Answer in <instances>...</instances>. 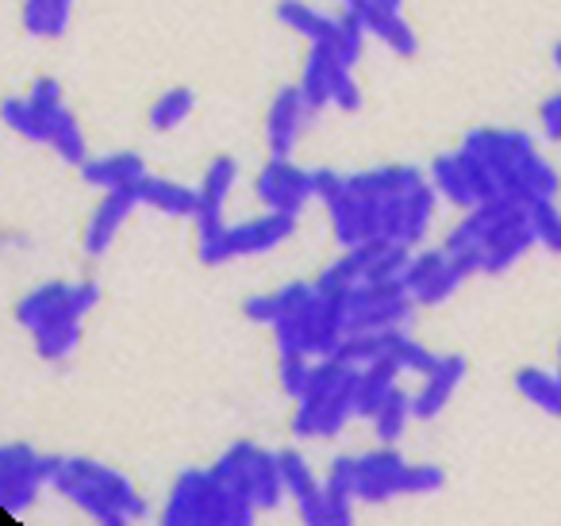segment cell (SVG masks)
<instances>
[{"instance_id":"cell-8","label":"cell","mask_w":561,"mask_h":526,"mask_svg":"<svg viewBox=\"0 0 561 526\" xmlns=\"http://www.w3.org/2000/svg\"><path fill=\"white\" fill-rule=\"evenodd\" d=\"M408 461L392 446L358 454V503H389L404 495Z\"/></svg>"},{"instance_id":"cell-34","label":"cell","mask_w":561,"mask_h":526,"mask_svg":"<svg viewBox=\"0 0 561 526\" xmlns=\"http://www.w3.org/2000/svg\"><path fill=\"white\" fill-rule=\"evenodd\" d=\"M312 365H316V357H308V354H277L280 392L289 396V400H300V396L308 392V380H312Z\"/></svg>"},{"instance_id":"cell-39","label":"cell","mask_w":561,"mask_h":526,"mask_svg":"<svg viewBox=\"0 0 561 526\" xmlns=\"http://www.w3.org/2000/svg\"><path fill=\"white\" fill-rule=\"evenodd\" d=\"M346 188V173L339 170H312V196L320 204H331Z\"/></svg>"},{"instance_id":"cell-3","label":"cell","mask_w":561,"mask_h":526,"mask_svg":"<svg viewBox=\"0 0 561 526\" xmlns=\"http://www.w3.org/2000/svg\"><path fill=\"white\" fill-rule=\"evenodd\" d=\"M216 480L239 500L254 503L257 511H277L285 500V477H280L277 454L254 446V442H234L219 454V461L211 465Z\"/></svg>"},{"instance_id":"cell-44","label":"cell","mask_w":561,"mask_h":526,"mask_svg":"<svg viewBox=\"0 0 561 526\" xmlns=\"http://www.w3.org/2000/svg\"><path fill=\"white\" fill-rule=\"evenodd\" d=\"M553 362H558V365H553V369L561 373V339H558V346H553Z\"/></svg>"},{"instance_id":"cell-29","label":"cell","mask_w":561,"mask_h":526,"mask_svg":"<svg viewBox=\"0 0 561 526\" xmlns=\"http://www.w3.org/2000/svg\"><path fill=\"white\" fill-rule=\"evenodd\" d=\"M50 150H55L58 158H62L66 165H85L89 162V142H85V132H81L78 116H73L70 108H58L55 116H50Z\"/></svg>"},{"instance_id":"cell-31","label":"cell","mask_w":561,"mask_h":526,"mask_svg":"<svg viewBox=\"0 0 561 526\" xmlns=\"http://www.w3.org/2000/svg\"><path fill=\"white\" fill-rule=\"evenodd\" d=\"M4 124L16 135H24L27 142H43V147L50 142V116L35 108L27 96H9L4 101Z\"/></svg>"},{"instance_id":"cell-9","label":"cell","mask_w":561,"mask_h":526,"mask_svg":"<svg viewBox=\"0 0 561 526\" xmlns=\"http://www.w3.org/2000/svg\"><path fill=\"white\" fill-rule=\"evenodd\" d=\"M328 208V219H331V235H335L339 250H351V247H362V242L377 239V201L374 196H362L354 193L351 185L335 196Z\"/></svg>"},{"instance_id":"cell-23","label":"cell","mask_w":561,"mask_h":526,"mask_svg":"<svg viewBox=\"0 0 561 526\" xmlns=\"http://www.w3.org/2000/svg\"><path fill=\"white\" fill-rule=\"evenodd\" d=\"M32 339H35V354L43 362H66V357H73V350L81 342V316L78 311H66V316L43 323L39 331H32Z\"/></svg>"},{"instance_id":"cell-11","label":"cell","mask_w":561,"mask_h":526,"mask_svg":"<svg viewBox=\"0 0 561 526\" xmlns=\"http://www.w3.org/2000/svg\"><path fill=\"white\" fill-rule=\"evenodd\" d=\"M469 373V357L466 354H438L435 369L427 373V377H420L423 385L412 392V411L415 419H435L446 411V403L454 400V392L461 388V380H466Z\"/></svg>"},{"instance_id":"cell-37","label":"cell","mask_w":561,"mask_h":526,"mask_svg":"<svg viewBox=\"0 0 561 526\" xmlns=\"http://www.w3.org/2000/svg\"><path fill=\"white\" fill-rule=\"evenodd\" d=\"M27 101H32L39 112H47V116H55L58 108H66L62 81H55V78H35L32 89H27Z\"/></svg>"},{"instance_id":"cell-10","label":"cell","mask_w":561,"mask_h":526,"mask_svg":"<svg viewBox=\"0 0 561 526\" xmlns=\"http://www.w3.org/2000/svg\"><path fill=\"white\" fill-rule=\"evenodd\" d=\"M297 235V216H285V211H265V216L242 219L227 231V250L231 258H257L277 250L280 242H289Z\"/></svg>"},{"instance_id":"cell-32","label":"cell","mask_w":561,"mask_h":526,"mask_svg":"<svg viewBox=\"0 0 561 526\" xmlns=\"http://www.w3.org/2000/svg\"><path fill=\"white\" fill-rule=\"evenodd\" d=\"M234 185H239V162H234L231 155H216L208 165H204V178H201V196L208 208H224L227 196L234 193Z\"/></svg>"},{"instance_id":"cell-26","label":"cell","mask_w":561,"mask_h":526,"mask_svg":"<svg viewBox=\"0 0 561 526\" xmlns=\"http://www.w3.org/2000/svg\"><path fill=\"white\" fill-rule=\"evenodd\" d=\"M400 377H404V369H400L392 357H381V362L358 369V415L362 419L374 415V411L385 403V396L400 385Z\"/></svg>"},{"instance_id":"cell-38","label":"cell","mask_w":561,"mask_h":526,"mask_svg":"<svg viewBox=\"0 0 561 526\" xmlns=\"http://www.w3.org/2000/svg\"><path fill=\"white\" fill-rule=\"evenodd\" d=\"M242 316L250 323H262V327H273L280 319V300L277 293H257V296H247L242 300Z\"/></svg>"},{"instance_id":"cell-2","label":"cell","mask_w":561,"mask_h":526,"mask_svg":"<svg viewBox=\"0 0 561 526\" xmlns=\"http://www.w3.org/2000/svg\"><path fill=\"white\" fill-rule=\"evenodd\" d=\"M254 518V503L227 492L211 469L178 472L162 503V523L170 526H250Z\"/></svg>"},{"instance_id":"cell-41","label":"cell","mask_w":561,"mask_h":526,"mask_svg":"<svg viewBox=\"0 0 561 526\" xmlns=\"http://www.w3.org/2000/svg\"><path fill=\"white\" fill-rule=\"evenodd\" d=\"M101 300H104V288L96 285L93 277H89V281H73V308H78L81 316H89L93 308H101Z\"/></svg>"},{"instance_id":"cell-13","label":"cell","mask_w":561,"mask_h":526,"mask_svg":"<svg viewBox=\"0 0 561 526\" xmlns=\"http://www.w3.org/2000/svg\"><path fill=\"white\" fill-rule=\"evenodd\" d=\"M343 70H351V66L335 55V47L312 43V50H308V58H305V70H300V81H297L308 108H312V116L335 104V78Z\"/></svg>"},{"instance_id":"cell-1","label":"cell","mask_w":561,"mask_h":526,"mask_svg":"<svg viewBox=\"0 0 561 526\" xmlns=\"http://www.w3.org/2000/svg\"><path fill=\"white\" fill-rule=\"evenodd\" d=\"M50 488L104 526H127L150 515L147 495L119 469L93 457L50 454Z\"/></svg>"},{"instance_id":"cell-43","label":"cell","mask_w":561,"mask_h":526,"mask_svg":"<svg viewBox=\"0 0 561 526\" xmlns=\"http://www.w3.org/2000/svg\"><path fill=\"white\" fill-rule=\"evenodd\" d=\"M339 4H343V9H362L366 0H339Z\"/></svg>"},{"instance_id":"cell-20","label":"cell","mask_w":561,"mask_h":526,"mask_svg":"<svg viewBox=\"0 0 561 526\" xmlns=\"http://www.w3.org/2000/svg\"><path fill=\"white\" fill-rule=\"evenodd\" d=\"M512 388L530 403V408L546 411L550 419H561V373L558 369H538V365H519L512 377Z\"/></svg>"},{"instance_id":"cell-15","label":"cell","mask_w":561,"mask_h":526,"mask_svg":"<svg viewBox=\"0 0 561 526\" xmlns=\"http://www.w3.org/2000/svg\"><path fill=\"white\" fill-rule=\"evenodd\" d=\"M66 311H78V308H73V285H70V281H47V285H39V288H32L27 296H20L16 323L24 327V331H39L43 323L66 316ZM78 316H81V311H78ZM81 319H85V316H81Z\"/></svg>"},{"instance_id":"cell-5","label":"cell","mask_w":561,"mask_h":526,"mask_svg":"<svg viewBox=\"0 0 561 526\" xmlns=\"http://www.w3.org/2000/svg\"><path fill=\"white\" fill-rule=\"evenodd\" d=\"M254 196L265 211H285V216L300 219L305 204L316 201L312 196V170L293 165V158L289 162H285V158H270L254 178Z\"/></svg>"},{"instance_id":"cell-24","label":"cell","mask_w":561,"mask_h":526,"mask_svg":"<svg viewBox=\"0 0 561 526\" xmlns=\"http://www.w3.org/2000/svg\"><path fill=\"white\" fill-rule=\"evenodd\" d=\"M404 334V327H389V331H358L346 334L343 346H339V362L354 365V369H366V365L381 362V357H392V346Z\"/></svg>"},{"instance_id":"cell-27","label":"cell","mask_w":561,"mask_h":526,"mask_svg":"<svg viewBox=\"0 0 561 526\" xmlns=\"http://www.w3.org/2000/svg\"><path fill=\"white\" fill-rule=\"evenodd\" d=\"M412 419H415L412 392L397 385L389 396H385L381 408H377L374 415H369V423H374V434H377V442H381V446H397L400 434L408 431V423H412Z\"/></svg>"},{"instance_id":"cell-22","label":"cell","mask_w":561,"mask_h":526,"mask_svg":"<svg viewBox=\"0 0 561 526\" xmlns=\"http://www.w3.org/2000/svg\"><path fill=\"white\" fill-rule=\"evenodd\" d=\"M193 250L201 265H224L231 262V250H227V231L231 227L224 224V208H208L204 204L201 216L193 219Z\"/></svg>"},{"instance_id":"cell-25","label":"cell","mask_w":561,"mask_h":526,"mask_svg":"<svg viewBox=\"0 0 561 526\" xmlns=\"http://www.w3.org/2000/svg\"><path fill=\"white\" fill-rule=\"evenodd\" d=\"M431 185H435V193L443 196V201H450L454 208H461V211L477 208L473 185H469L458 150H454V155H438L435 162H431Z\"/></svg>"},{"instance_id":"cell-19","label":"cell","mask_w":561,"mask_h":526,"mask_svg":"<svg viewBox=\"0 0 561 526\" xmlns=\"http://www.w3.org/2000/svg\"><path fill=\"white\" fill-rule=\"evenodd\" d=\"M273 16L289 32L305 35L308 43H335L339 39V16H328V12L312 9L308 0H277Z\"/></svg>"},{"instance_id":"cell-7","label":"cell","mask_w":561,"mask_h":526,"mask_svg":"<svg viewBox=\"0 0 561 526\" xmlns=\"http://www.w3.org/2000/svg\"><path fill=\"white\" fill-rule=\"evenodd\" d=\"M308 116H312V108H308L300 85H280L273 93L270 112H265V147H270V158H285L289 162Z\"/></svg>"},{"instance_id":"cell-36","label":"cell","mask_w":561,"mask_h":526,"mask_svg":"<svg viewBox=\"0 0 561 526\" xmlns=\"http://www.w3.org/2000/svg\"><path fill=\"white\" fill-rule=\"evenodd\" d=\"M446 488V469L443 465H431V461H415L408 465V477H404V495H435Z\"/></svg>"},{"instance_id":"cell-6","label":"cell","mask_w":561,"mask_h":526,"mask_svg":"<svg viewBox=\"0 0 561 526\" xmlns=\"http://www.w3.org/2000/svg\"><path fill=\"white\" fill-rule=\"evenodd\" d=\"M466 285V273L458 270L450 254L443 247L438 250H420L412 254V265L404 273V288L420 308H435V304H446L458 288Z\"/></svg>"},{"instance_id":"cell-28","label":"cell","mask_w":561,"mask_h":526,"mask_svg":"<svg viewBox=\"0 0 561 526\" xmlns=\"http://www.w3.org/2000/svg\"><path fill=\"white\" fill-rule=\"evenodd\" d=\"M196 112V93L188 85H173L165 89L162 96H158L154 104H150L147 112V127L150 132H178V127L188 124V116Z\"/></svg>"},{"instance_id":"cell-30","label":"cell","mask_w":561,"mask_h":526,"mask_svg":"<svg viewBox=\"0 0 561 526\" xmlns=\"http://www.w3.org/2000/svg\"><path fill=\"white\" fill-rule=\"evenodd\" d=\"M277 465H280V477H285V492H289L293 507L323 492V480L316 477L312 465H308V457L300 454V449H280Z\"/></svg>"},{"instance_id":"cell-14","label":"cell","mask_w":561,"mask_h":526,"mask_svg":"<svg viewBox=\"0 0 561 526\" xmlns=\"http://www.w3.org/2000/svg\"><path fill=\"white\" fill-rule=\"evenodd\" d=\"M147 158L135 155V150H116V155L89 158L81 165V181L89 188H101V193H127V188H139V181L147 178Z\"/></svg>"},{"instance_id":"cell-40","label":"cell","mask_w":561,"mask_h":526,"mask_svg":"<svg viewBox=\"0 0 561 526\" xmlns=\"http://www.w3.org/2000/svg\"><path fill=\"white\" fill-rule=\"evenodd\" d=\"M538 127H542V135L550 142H561V89L542 101V108H538Z\"/></svg>"},{"instance_id":"cell-21","label":"cell","mask_w":561,"mask_h":526,"mask_svg":"<svg viewBox=\"0 0 561 526\" xmlns=\"http://www.w3.org/2000/svg\"><path fill=\"white\" fill-rule=\"evenodd\" d=\"M73 4L78 0H24L20 4V24L32 39H62L70 32Z\"/></svg>"},{"instance_id":"cell-18","label":"cell","mask_w":561,"mask_h":526,"mask_svg":"<svg viewBox=\"0 0 561 526\" xmlns=\"http://www.w3.org/2000/svg\"><path fill=\"white\" fill-rule=\"evenodd\" d=\"M362 20H366V32L374 35V39H381L385 47L392 50V55L400 58H415L420 55V39H415L412 24L404 20V12H389V9H377V4H362Z\"/></svg>"},{"instance_id":"cell-35","label":"cell","mask_w":561,"mask_h":526,"mask_svg":"<svg viewBox=\"0 0 561 526\" xmlns=\"http://www.w3.org/2000/svg\"><path fill=\"white\" fill-rule=\"evenodd\" d=\"M392 362H397L404 373H415V377H427V373L435 369L438 354H435V350H427L420 339H412V334L404 331V334L397 339V346H392Z\"/></svg>"},{"instance_id":"cell-12","label":"cell","mask_w":561,"mask_h":526,"mask_svg":"<svg viewBox=\"0 0 561 526\" xmlns=\"http://www.w3.org/2000/svg\"><path fill=\"white\" fill-rule=\"evenodd\" d=\"M139 188H127V193H104V201L93 208L85 224V235H81V247H85L89 258H104L116 242V235L124 231L127 216L139 208Z\"/></svg>"},{"instance_id":"cell-33","label":"cell","mask_w":561,"mask_h":526,"mask_svg":"<svg viewBox=\"0 0 561 526\" xmlns=\"http://www.w3.org/2000/svg\"><path fill=\"white\" fill-rule=\"evenodd\" d=\"M530 216V231H535V242L546 247L550 254H561V208L553 201H538L527 208Z\"/></svg>"},{"instance_id":"cell-17","label":"cell","mask_w":561,"mask_h":526,"mask_svg":"<svg viewBox=\"0 0 561 526\" xmlns=\"http://www.w3.org/2000/svg\"><path fill=\"white\" fill-rule=\"evenodd\" d=\"M346 185L362 196H374V201H385V196H404V193H415L423 181L420 170L412 165H377V170H362V173H351Z\"/></svg>"},{"instance_id":"cell-42","label":"cell","mask_w":561,"mask_h":526,"mask_svg":"<svg viewBox=\"0 0 561 526\" xmlns=\"http://www.w3.org/2000/svg\"><path fill=\"white\" fill-rule=\"evenodd\" d=\"M377 9H389V12H404V0H369Z\"/></svg>"},{"instance_id":"cell-4","label":"cell","mask_w":561,"mask_h":526,"mask_svg":"<svg viewBox=\"0 0 561 526\" xmlns=\"http://www.w3.org/2000/svg\"><path fill=\"white\" fill-rule=\"evenodd\" d=\"M43 488H50V454H39L24 442L0 449V500L12 515L32 507Z\"/></svg>"},{"instance_id":"cell-16","label":"cell","mask_w":561,"mask_h":526,"mask_svg":"<svg viewBox=\"0 0 561 526\" xmlns=\"http://www.w3.org/2000/svg\"><path fill=\"white\" fill-rule=\"evenodd\" d=\"M139 201L147 204V208L162 211V216H173V219H196L204 208L201 188H188L170 178H150V173L139 181Z\"/></svg>"}]
</instances>
